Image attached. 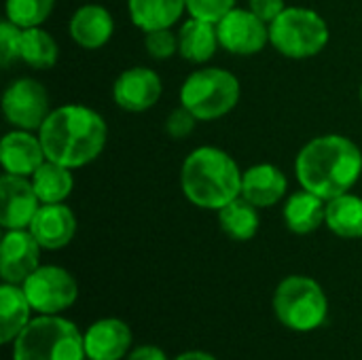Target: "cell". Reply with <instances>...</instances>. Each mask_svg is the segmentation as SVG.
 <instances>
[{
    "instance_id": "1",
    "label": "cell",
    "mask_w": 362,
    "mask_h": 360,
    "mask_svg": "<svg viewBox=\"0 0 362 360\" xmlns=\"http://www.w3.org/2000/svg\"><path fill=\"white\" fill-rule=\"evenodd\" d=\"M108 127L100 112L81 104H66L49 112L38 129L47 159L70 170L91 163L106 144Z\"/></svg>"
},
{
    "instance_id": "2",
    "label": "cell",
    "mask_w": 362,
    "mask_h": 360,
    "mask_svg": "<svg viewBox=\"0 0 362 360\" xmlns=\"http://www.w3.org/2000/svg\"><path fill=\"white\" fill-rule=\"evenodd\" d=\"M295 172L303 189L329 202L356 185L362 172V153L346 136H320L299 151Z\"/></svg>"
},
{
    "instance_id": "3",
    "label": "cell",
    "mask_w": 362,
    "mask_h": 360,
    "mask_svg": "<svg viewBox=\"0 0 362 360\" xmlns=\"http://www.w3.org/2000/svg\"><path fill=\"white\" fill-rule=\"evenodd\" d=\"M242 176L231 155L216 146H199L185 159L180 185L191 204L221 210L242 195Z\"/></svg>"
},
{
    "instance_id": "4",
    "label": "cell",
    "mask_w": 362,
    "mask_h": 360,
    "mask_svg": "<svg viewBox=\"0 0 362 360\" xmlns=\"http://www.w3.org/2000/svg\"><path fill=\"white\" fill-rule=\"evenodd\" d=\"M85 339L78 329L57 316H40L15 339L13 360H83Z\"/></svg>"
},
{
    "instance_id": "5",
    "label": "cell",
    "mask_w": 362,
    "mask_h": 360,
    "mask_svg": "<svg viewBox=\"0 0 362 360\" xmlns=\"http://www.w3.org/2000/svg\"><path fill=\"white\" fill-rule=\"evenodd\" d=\"M240 100V81L223 68H204L193 72L180 87V104L199 121L225 117Z\"/></svg>"
},
{
    "instance_id": "6",
    "label": "cell",
    "mask_w": 362,
    "mask_h": 360,
    "mask_svg": "<svg viewBox=\"0 0 362 360\" xmlns=\"http://www.w3.org/2000/svg\"><path fill=\"white\" fill-rule=\"evenodd\" d=\"M269 42L286 57H314L329 42V25L312 8L288 6L269 23Z\"/></svg>"
},
{
    "instance_id": "7",
    "label": "cell",
    "mask_w": 362,
    "mask_h": 360,
    "mask_svg": "<svg viewBox=\"0 0 362 360\" xmlns=\"http://www.w3.org/2000/svg\"><path fill=\"white\" fill-rule=\"evenodd\" d=\"M274 308L280 323L293 331L308 333L318 329L327 318V295L320 284L305 276H291L280 282Z\"/></svg>"
},
{
    "instance_id": "8",
    "label": "cell",
    "mask_w": 362,
    "mask_h": 360,
    "mask_svg": "<svg viewBox=\"0 0 362 360\" xmlns=\"http://www.w3.org/2000/svg\"><path fill=\"white\" fill-rule=\"evenodd\" d=\"M23 293L32 306V310L40 314H59L68 310L74 299H76V282L74 278L55 265H45L38 267L25 282H23Z\"/></svg>"
},
{
    "instance_id": "9",
    "label": "cell",
    "mask_w": 362,
    "mask_h": 360,
    "mask_svg": "<svg viewBox=\"0 0 362 360\" xmlns=\"http://www.w3.org/2000/svg\"><path fill=\"white\" fill-rule=\"evenodd\" d=\"M2 110L6 121L17 129H40L51 112L47 89L34 79H19L4 91Z\"/></svg>"
},
{
    "instance_id": "10",
    "label": "cell",
    "mask_w": 362,
    "mask_h": 360,
    "mask_svg": "<svg viewBox=\"0 0 362 360\" xmlns=\"http://www.w3.org/2000/svg\"><path fill=\"white\" fill-rule=\"evenodd\" d=\"M218 42L235 55H255L269 42V23L250 8H231L218 23Z\"/></svg>"
},
{
    "instance_id": "11",
    "label": "cell",
    "mask_w": 362,
    "mask_h": 360,
    "mask_svg": "<svg viewBox=\"0 0 362 360\" xmlns=\"http://www.w3.org/2000/svg\"><path fill=\"white\" fill-rule=\"evenodd\" d=\"M40 244L25 229H8L0 248V276L4 282H25L36 269L40 259Z\"/></svg>"
},
{
    "instance_id": "12",
    "label": "cell",
    "mask_w": 362,
    "mask_h": 360,
    "mask_svg": "<svg viewBox=\"0 0 362 360\" xmlns=\"http://www.w3.org/2000/svg\"><path fill=\"white\" fill-rule=\"evenodd\" d=\"M115 104L129 112H144L161 98V79L151 68H129L112 85Z\"/></svg>"
},
{
    "instance_id": "13",
    "label": "cell",
    "mask_w": 362,
    "mask_h": 360,
    "mask_svg": "<svg viewBox=\"0 0 362 360\" xmlns=\"http://www.w3.org/2000/svg\"><path fill=\"white\" fill-rule=\"evenodd\" d=\"M0 195H2V214L0 223L4 229H25L30 227L34 214L38 212V195L30 180L23 176L4 174L0 178Z\"/></svg>"
},
{
    "instance_id": "14",
    "label": "cell",
    "mask_w": 362,
    "mask_h": 360,
    "mask_svg": "<svg viewBox=\"0 0 362 360\" xmlns=\"http://www.w3.org/2000/svg\"><path fill=\"white\" fill-rule=\"evenodd\" d=\"M0 161L6 174L28 178L47 161V155L40 138H34L28 129H15L0 142Z\"/></svg>"
},
{
    "instance_id": "15",
    "label": "cell",
    "mask_w": 362,
    "mask_h": 360,
    "mask_svg": "<svg viewBox=\"0 0 362 360\" xmlns=\"http://www.w3.org/2000/svg\"><path fill=\"white\" fill-rule=\"evenodd\" d=\"M28 229L42 248L59 250L72 242L76 233V219L74 212L64 204H42Z\"/></svg>"
},
{
    "instance_id": "16",
    "label": "cell",
    "mask_w": 362,
    "mask_h": 360,
    "mask_svg": "<svg viewBox=\"0 0 362 360\" xmlns=\"http://www.w3.org/2000/svg\"><path fill=\"white\" fill-rule=\"evenodd\" d=\"M132 346V331L117 318H104L85 333V352L91 360H119Z\"/></svg>"
},
{
    "instance_id": "17",
    "label": "cell",
    "mask_w": 362,
    "mask_h": 360,
    "mask_svg": "<svg viewBox=\"0 0 362 360\" xmlns=\"http://www.w3.org/2000/svg\"><path fill=\"white\" fill-rule=\"evenodd\" d=\"M286 176L280 168L272 163H259L244 172L242 176V197L257 208H267L278 204L286 195Z\"/></svg>"
},
{
    "instance_id": "18",
    "label": "cell",
    "mask_w": 362,
    "mask_h": 360,
    "mask_svg": "<svg viewBox=\"0 0 362 360\" xmlns=\"http://www.w3.org/2000/svg\"><path fill=\"white\" fill-rule=\"evenodd\" d=\"M112 32V15L100 4H85L70 19V36L83 49H100L110 40Z\"/></svg>"
},
{
    "instance_id": "19",
    "label": "cell",
    "mask_w": 362,
    "mask_h": 360,
    "mask_svg": "<svg viewBox=\"0 0 362 360\" xmlns=\"http://www.w3.org/2000/svg\"><path fill=\"white\" fill-rule=\"evenodd\" d=\"M218 32L216 23L195 19L191 17L189 21L182 23L178 32V53L193 64H204L208 62L218 47Z\"/></svg>"
},
{
    "instance_id": "20",
    "label": "cell",
    "mask_w": 362,
    "mask_h": 360,
    "mask_svg": "<svg viewBox=\"0 0 362 360\" xmlns=\"http://www.w3.org/2000/svg\"><path fill=\"white\" fill-rule=\"evenodd\" d=\"M327 219V204L320 195L303 189L288 197L284 204V223L291 231L305 236L316 231Z\"/></svg>"
},
{
    "instance_id": "21",
    "label": "cell",
    "mask_w": 362,
    "mask_h": 360,
    "mask_svg": "<svg viewBox=\"0 0 362 360\" xmlns=\"http://www.w3.org/2000/svg\"><path fill=\"white\" fill-rule=\"evenodd\" d=\"M30 301L17 284L4 282L0 289V342H15L30 325Z\"/></svg>"
},
{
    "instance_id": "22",
    "label": "cell",
    "mask_w": 362,
    "mask_h": 360,
    "mask_svg": "<svg viewBox=\"0 0 362 360\" xmlns=\"http://www.w3.org/2000/svg\"><path fill=\"white\" fill-rule=\"evenodd\" d=\"M134 25L144 32L172 28L185 13L187 0H127Z\"/></svg>"
},
{
    "instance_id": "23",
    "label": "cell",
    "mask_w": 362,
    "mask_h": 360,
    "mask_svg": "<svg viewBox=\"0 0 362 360\" xmlns=\"http://www.w3.org/2000/svg\"><path fill=\"white\" fill-rule=\"evenodd\" d=\"M325 223L339 238L346 240L362 238V197L344 193L339 197L329 199Z\"/></svg>"
},
{
    "instance_id": "24",
    "label": "cell",
    "mask_w": 362,
    "mask_h": 360,
    "mask_svg": "<svg viewBox=\"0 0 362 360\" xmlns=\"http://www.w3.org/2000/svg\"><path fill=\"white\" fill-rule=\"evenodd\" d=\"M32 187L40 199V204H62L74 187V178L70 168L47 159L34 174Z\"/></svg>"
},
{
    "instance_id": "25",
    "label": "cell",
    "mask_w": 362,
    "mask_h": 360,
    "mask_svg": "<svg viewBox=\"0 0 362 360\" xmlns=\"http://www.w3.org/2000/svg\"><path fill=\"white\" fill-rule=\"evenodd\" d=\"M218 223L221 229L238 242H246L250 238H255V233L259 231V212L257 206L250 204L244 197L233 199L231 204H227L225 208L218 210Z\"/></svg>"
},
{
    "instance_id": "26",
    "label": "cell",
    "mask_w": 362,
    "mask_h": 360,
    "mask_svg": "<svg viewBox=\"0 0 362 360\" xmlns=\"http://www.w3.org/2000/svg\"><path fill=\"white\" fill-rule=\"evenodd\" d=\"M59 55V47L55 38L45 32L40 25L38 28H25L21 32V59L38 70L55 66Z\"/></svg>"
},
{
    "instance_id": "27",
    "label": "cell",
    "mask_w": 362,
    "mask_h": 360,
    "mask_svg": "<svg viewBox=\"0 0 362 360\" xmlns=\"http://www.w3.org/2000/svg\"><path fill=\"white\" fill-rule=\"evenodd\" d=\"M55 0H6V19L25 28H38L47 21Z\"/></svg>"
},
{
    "instance_id": "28",
    "label": "cell",
    "mask_w": 362,
    "mask_h": 360,
    "mask_svg": "<svg viewBox=\"0 0 362 360\" xmlns=\"http://www.w3.org/2000/svg\"><path fill=\"white\" fill-rule=\"evenodd\" d=\"M146 53L155 59H170L178 51V34H172L170 28L165 30H153L144 36Z\"/></svg>"
},
{
    "instance_id": "29",
    "label": "cell",
    "mask_w": 362,
    "mask_h": 360,
    "mask_svg": "<svg viewBox=\"0 0 362 360\" xmlns=\"http://www.w3.org/2000/svg\"><path fill=\"white\" fill-rule=\"evenodd\" d=\"M231 8H235V0H187L191 17L212 23H218Z\"/></svg>"
},
{
    "instance_id": "30",
    "label": "cell",
    "mask_w": 362,
    "mask_h": 360,
    "mask_svg": "<svg viewBox=\"0 0 362 360\" xmlns=\"http://www.w3.org/2000/svg\"><path fill=\"white\" fill-rule=\"evenodd\" d=\"M21 28L13 21H2L0 25V62L11 66L15 59H21Z\"/></svg>"
},
{
    "instance_id": "31",
    "label": "cell",
    "mask_w": 362,
    "mask_h": 360,
    "mask_svg": "<svg viewBox=\"0 0 362 360\" xmlns=\"http://www.w3.org/2000/svg\"><path fill=\"white\" fill-rule=\"evenodd\" d=\"M197 121H199V119H197L191 110H187L185 106H180V108H176V110L168 117V121H165V132H168L172 138L180 140V138L189 136V134L195 129V123H197Z\"/></svg>"
},
{
    "instance_id": "32",
    "label": "cell",
    "mask_w": 362,
    "mask_h": 360,
    "mask_svg": "<svg viewBox=\"0 0 362 360\" xmlns=\"http://www.w3.org/2000/svg\"><path fill=\"white\" fill-rule=\"evenodd\" d=\"M248 8L261 17L265 23H272L286 6H284V0H250L248 2Z\"/></svg>"
},
{
    "instance_id": "33",
    "label": "cell",
    "mask_w": 362,
    "mask_h": 360,
    "mask_svg": "<svg viewBox=\"0 0 362 360\" xmlns=\"http://www.w3.org/2000/svg\"><path fill=\"white\" fill-rule=\"evenodd\" d=\"M129 360H168L165 354L155 348V346H142V348H136L132 354H129Z\"/></svg>"
},
{
    "instance_id": "34",
    "label": "cell",
    "mask_w": 362,
    "mask_h": 360,
    "mask_svg": "<svg viewBox=\"0 0 362 360\" xmlns=\"http://www.w3.org/2000/svg\"><path fill=\"white\" fill-rule=\"evenodd\" d=\"M176 360H216L214 356L206 354V352H185L180 354Z\"/></svg>"
},
{
    "instance_id": "35",
    "label": "cell",
    "mask_w": 362,
    "mask_h": 360,
    "mask_svg": "<svg viewBox=\"0 0 362 360\" xmlns=\"http://www.w3.org/2000/svg\"><path fill=\"white\" fill-rule=\"evenodd\" d=\"M361 100H362V87H361Z\"/></svg>"
}]
</instances>
